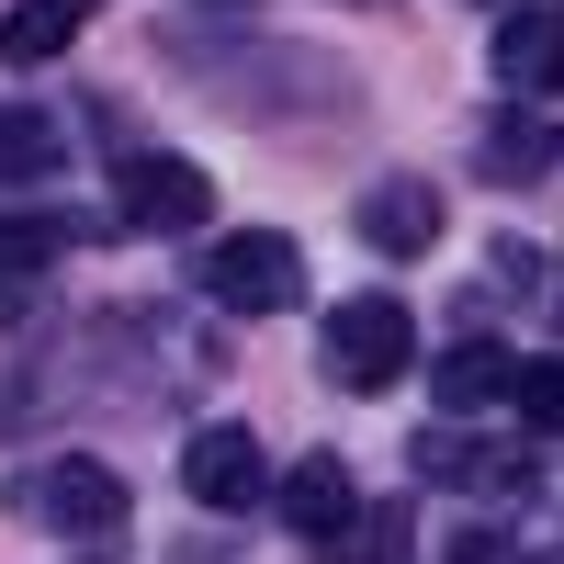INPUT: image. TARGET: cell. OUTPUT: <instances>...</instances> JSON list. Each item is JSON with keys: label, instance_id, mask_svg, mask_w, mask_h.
<instances>
[{"label": "cell", "instance_id": "obj_5", "mask_svg": "<svg viewBox=\"0 0 564 564\" xmlns=\"http://www.w3.org/2000/svg\"><path fill=\"white\" fill-rule=\"evenodd\" d=\"M181 486H193L204 508H249V497L271 486V463H260L249 430H193V452H181Z\"/></svg>", "mask_w": 564, "mask_h": 564}, {"label": "cell", "instance_id": "obj_13", "mask_svg": "<svg viewBox=\"0 0 564 564\" xmlns=\"http://www.w3.org/2000/svg\"><path fill=\"white\" fill-rule=\"evenodd\" d=\"M316 553H327V564H406V508H350Z\"/></svg>", "mask_w": 564, "mask_h": 564}, {"label": "cell", "instance_id": "obj_9", "mask_svg": "<svg viewBox=\"0 0 564 564\" xmlns=\"http://www.w3.org/2000/svg\"><path fill=\"white\" fill-rule=\"evenodd\" d=\"M417 463H430V475L486 486V497H520V486H542V452H475V441H452V430H430V441H417Z\"/></svg>", "mask_w": 564, "mask_h": 564}, {"label": "cell", "instance_id": "obj_19", "mask_svg": "<svg viewBox=\"0 0 564 564\" xmlns=\"http://www.w3.org/2000/svg\"><path fill=\"white\" fill-rule=\"evenodd\" d=\"M497 12H508V0H497Z\"/></svg>", "mask_w": 564, "mask_h": 564}, {"label": "cell", "instance_id": "obj_11", "mask_svg": "<svg viewBox=\"0 0 564 564\" xmlns=\"http://www.w3.org/2000/svg\"><path fill=\"white\" fill-rule=\"evenodd\" d=\"M508 372H520V350H508V339H463V350H441L430 384H441V406H452V417H475V406H497V395H508Z\"/></svg>", "mask_w": 564, "mask_h": 564}, {"label": "cell", "instance_id": "obj_6", "mask_svg": "<svg viewBox=\"0 0 564 564\" xmlns=\"http://www.w3.org/2000/svg\"><path fill=\"white\" fill-rule=\"evenodd\" d=\"M430 238H441V193H430V181H372V193H361V249L417 260Z\"/></svg>", "mask_w": 564, "mask_h": 564}, {"label": "cell", "instance_id": "obj_2", "mask_svg": "<svg viewBox=\"0 0 564 564\" xmlns=\"http://www.w3.org/2000/svg\"><path fill=\"white\" fill-rule=\"evenodd\" d=\"M204 294L226 316H282V305L305 294V249L271 238V226H238L226 249H204Z\"/></svg>", "mask_w": 564, "mask_h": 564}, {"label": "cell", "instance_id": "obj_8", "mask_svg": "<svg viewBox=\"0 0 564 564\" xmlns=\"http://www.w3.org/2000/svg\"><path fill=\"white\" fill-rule=\"evenodd\" d=\"M79 23H90V0H12V12H0V57H12V68H45V57H68V45H79Z\"/></svg>", "mask_w": 564, "mask_h": 564}, {"label": "cell", "instance_id": "obj_1", "mask_svg": "<svg viewBox=\"0 0 564 564\" xmlns=\"http://www.w3.org/2000/svg\"><path fill=\"white\" fill-rule=\"evenodd\" d=\"M113 215L135 238H193V226H215V181L193 159H170V148H135L113 170Z\"/></svg>", "mask_w": 564, "mask_h": 564}, {"label": "cell", "instance_id": "obj_3", "mask_svg": "<svg viewBox=\"0 0 564 564\" xmlns=\"http://www.w3.org/2000/svg\"><path fill=\"white\" fill-rule=\"evenodd\" d=\"M406 350H417V327H406L395 294H350V305H327V372H339L350 395H384L395 372H406Z\"/></svg>", "mask_w": 564, "mask_h": 564}, {"label": "cell", "instance_id": "obj_18", "mask_svg": "<svg viewBox=\"0 0 564 564\" xmlns=\"http://www.w3.org/2000/svg\"><path fill=\"white\" fill-rule=\"evenodd\" d=\"M531 564H553V553H531Z\"/></svg>", "mask_w": 564, "mask_h": 564}, {"label": "cell", "instance_id": "obj_4", "mask_svg": "<svg viewBox=\"0 0 564 564\" xmlns=\"http://www.w3.org/2000/svg\"><path fill=\"white\" fill-rule=\"evenodd\" d=\"M23 508L45 531H79V542H102L113 520H124V475L113 463H90V452H68V463H45V475L23 486Z\"/></svg>", "mask_w": 564, "mask_h": 564}, {"label": "cell", "instance_id": "obj_7", "mask_svg": "<svg viewBox=\"0 0 564 564\" xmlns=\"http://www.w3.org/2000/svg\"><path fill=\"white\" fill-rule=\"evenodd\" d=\"M350 508H361V497H350V463H339V452H305L294 475H282V520H294L305 542H327Z\"/></svg>", "mask_w": 564, "mask_h": 564}, {"label": "cell", "instance_id": "obj_15", "mask_svg": "<svg viewBox=\"0 0 564 564\" xmlns=\"http://www.w3.org/2000/svg\"><path fill=\"white\" fill-rule=\"evenodd\" d=\"M45 170H57V124L0 102V181H45Z\"/></svg>", "mask_w": 564, "mask_h": 564}, {"label": "cell", "instance_id": "obj_16", "mask_svg": "<svg viewBox=\"0 0 564 564\" xmlns=\"http://www.w3.org/2000/svg\"><path fill=\"white\" fill-rule=\"evenodd\" d=\"M508 395H520V417H531V441H542L553 417H564V361H520V372H508Z\"/></svg>", "mask_w": 564, "mask_h": 564}, {"label": "cell", "instance_id": "obj_12", "mask_svg": "<svg viewBox=\"0 0 564 564\" xmlns=\"http://www.w3.org/2000/svg\"><path fill=\"white\" fill-rule=\"evenodd\" d=\"M486 181H553V113H508V124H486V159H475Z\"/></svg>", "mask_w": 564, "mask_h": 564}, {"label": "cell", "instance_id": "obj_14", "mask_svg": "<svg viewBox=\"0 0 564 564\" xmlns=\"http://www.w3.org/2000/svg\"><path fill=\"white\" fill-rule=\"evenodd\" d=\"M57 249H68V226H57V215H0V294H23V282L57 260Z\"/></svg>", "mask_w": 564, "mask_h": 564}, {"label": "cell", "instance_id": "obj_10", "mask_svg": "<svg viewBox=\"0 0 564 564\" xmlns=\"http://www.w3.org/2000/svg\"><path fill=\"white\" fill-rule=\"evenodd\" d=\"M553 45H564L553 0H508V23H497V79H508V90H542V79H553Z\"/></svg>", "mask_w": 564, "mask_h": 564}, {"label": "cell", "instance_id": "obj_17", "mask_svg": "<svg viewBox=\"0 0 564 564\" xmlns=\"http://www.w3.org/2000/svg\"><path fill=\"white\" fill-rule=\"evenodd\" d=\"M497 553H508L497 531H463V542H452V564H497Z\"/></svg>", "mask_w": 564, "mask_h": 564}]
</instances>
